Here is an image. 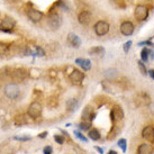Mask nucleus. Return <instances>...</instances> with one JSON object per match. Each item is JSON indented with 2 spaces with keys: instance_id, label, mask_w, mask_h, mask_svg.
Masks as SVG:
<instances>
[{
  "instance_id": "f257e3e1",
  "label": "nucleus",
  "mask_w": 154,
  "mask_h": 154,
  "mask_svg": "<svg viewBox=\"0 0 154 154\" xmlns=\"http://www.w3.org/2000/svg\"><path fill=\"white\" fill-rule=\"evenodd\" d=\"M5 94L9 99H17L20 94V89L16 83H8L5 87Z\"/></svg>"
},
{
  "instance_id": "f03ea898",
  "label": "nucleus",
  "mask_w": 154,
  "mask_h": 154,
  "mask_svg": "<svg viewBox=\"0 0 154 154\" xmlns=\"http://www.w3.org/2000/svg\"><path fill=\"white\" fill-rule=\"evenodd\" d=\"M94 33L98 35V36H103V35H106L109 32L110 25L107 22H105V20H99L94 25Z\"/></svg>"
},
{
  "instance_id": "7ed1b4c3",
  "label": "nucleus",
  "mask_w": 154,
  "mask_h": 154,
  "mask_svg": "<svg viewBox=\"0 0 154 154\" xmlns=\"http://www.w3.org/2000/svg\"><path fill=\"white\" fill-rule=\"evenodd\" d=\"M27 114L32 118H37V117H39L41 114H42V105L39 103H37V101L32 103L29 105V107H28Z\"/></svg>"
},
{
  "instance_id": "20e7f679",
  "label": "nucleus",
  "mask_w": 154,
  "mask_h": 154,
  "mask_svg": "<svg viewBox=\"0 0 154 154\" xmlns=\"http://www.w3.org/2000/svg\"><path fill=\"white\" fill-rule=\"evenodd\" d=\"M147 16H149V9L146 8L145 6H143V5L136 6V8H135V18L137 20H140V22L145 20Z\"/></svg>"
},
{
  "instance_id": "39448f33",
  "label": "nucleus",
  "mask_w": 154,
  "mask_h": 154,
  "mask_svg": "<svg viewBox=\"0 0 154 154\" xmlns=\"http://www.w3.org/2000/svg\"><path fill=\"white\" fill-rule=\"evenodd\" d=\"M16 25V22L14 20V18L11 17H6L4 18L1 23H0V27H1V30L4 32H10Z\"/></svg>"
},
{
  "instance_id": "423d86ee",
  "label": "nucleus",
  "mask_w": 154,
  "mask_h": 154,
  "mask_svg": "<svg viewBox=\"0 0 154 154\" xmlns=\"http://www.w3.org/2000/svg\"><path fill=\"white\" fill-rule=\"evenodd\" d=\"M120 33L124 35V36H129L134 33V25L132 22H123L120 25Z\"/></svg>"
},
{
  "instance_id": "0eeeda50",
  "label": "nucleus",
  "mask_w": 154,
  "mask_h": 154,
  "mask_svg": "<svg viewBox=\"0 0 154 154\" xmlns=\"http://www.w3.org/2000/svg\"><path fill=\"white\" fill-rule=\"evenodd\" d=\"M48 25L53 29H57L62 25V19H61V17L57 14H52L51 16L48 17Z\"/></svg>"
},
{
  "instance_id": "6e6552de",
  "label": "nucleus",
  "mask_w": 154,
  "mask_h": 154,
  "mask_svg": "<svg viewBox=\"0 0 154 154\" xmlns=\"http://www.w3.org/2000/svg\"><path fill=\"white\" fill-rule=\"evenodd\" d=\"M27 16L32 22H39L43 18V14L37 9H29L27 11Z\"/></svg>"
},
{
  "instance_id": "1a4fd4ad",
  "label": "nucleus",
  "mask_w": 154,
  "mask_h": 154,
  "mask_svg": "<svg viewBox=\"0 0 154 154\" xmlns=\"http://www.w3.org/2000/svg\"><path fill=\"white\" fill-rule=\"evenodd\" d=\"M83 78H85L83 72L79 71V70H73L72 72L70 73V80L74 83H80L83 80Z\"/></svg>"
},
{
  "instance_id": "9d476101",
  "label": "nucleus",
  "mask_w": 154,
  "mask_h": 154,
  "mask_svg": "<svg viewBox=\"0 0 154 154\" xmlns=\"http://www.w3.org/2000/svg\"><path fill=\"white\" fill-rule=\"evenodd\" d=\"M91 13L89 11H82V13L79 14L78 16V20L81 25H88L90 22H91Z\"/></svg>"
},
{
  "instance_id": "9b49d317",
  "label": "nucleus",
  "mask_w": 154,
  "mask_h": 154,
  "mask_svg": "<svg viewBox=\"0 0 154 154\" xmlns=\"http://www.w3.org/2000/svg\"><path fill=\"white\" fill-rule=\"evenodd\" d=\"M27 75H28V72L26 70H24V69H17L13 73L14 80H16V81H22V80L27 78Z\"/></svg>"
},
{
  "instance_id": "f8f14e48",
  "label": "nucleus",
  "mask_w": 154,
  "mask_h": 154,
  "mask_svg": "<svg viewBox=\"0 0 154 154\" xmlns=\"http://www.w3.org/2000/svg\"><path fill=\"white\" fill-rule=\"evenodd\" d=\"M142 136L147 141H153L154 140V127L153 126H146L142 132Z\"/></svg>"
},
{
  "instance_id": "ddd939ff",
  "label": "nucleus",
  "mask_w": 154,
  "mask_h": 154,
  "mask_svg": "<svg viewBox=\"0 0 154 154\" xmlns=\"http://www.w3.org/2000/svg\"><path fill=\"white\" fill-rule=\"evenodd\" d=\"M111 117H112V119H123L124 118V110H123V108L120 107V106H116L112 109V111H111Z\"/></svg>"
},
{
  "instance_id": "4468645a",
  "label": "nucleus",
  "mask_w": 154,
  "mask_h": 154,
  "mask_svg": "<svg viewBox=\"0 0 154 154\" xmlns=\"http://www.w3.org/2000/svg\"><path fill=\"white\" fill-rule=\"evenodd\" d=\"M68 42L72 46L74 47H79V45L81 44V39L79 38V36L75 34H73V33H70V34L68 35Z\"/></svg>"
},
{
  "instance_id": "2eb2a0df",
  "label": "nucleus",
  "mask_w": 154,
  "mask_h": 154,
  "mask_svg": "<svg viewBox=\"0 0 154 154\" xmlns=\"http://www.w3.org/2000/svg\"><path fill=\"white\" fill-rule=\"evenodd\" d=\"M75 63H77L78 65H80L83 70H86V71H88V70H90L91 69V62H90V60H88V59H77L75 60Z\"/></svg>"
},
{
  "instance_id": "dca6fc26",
  "label": "nucleus",
  "mask_w": 154,
  "mask_h": 154,
  "mask_svg": "<svg viewBox=\"0 0 154 154\" xmlns=\"http://www.w3.org/2000/svg\"><path fill=\"white\" fill-rule=\"evenodd\" d=\"M118 77V71L116 69H108L105 71V78L108 80H115Z\"/></svg>"
},
{
  "instance_id": "f3484780",
  "label": "nucleus",
  "mask_w": 154,
  "mask_h": 154,
  "mask_svg": "<svg viewBox=\"0 0 154 154\" xmlns=\"http://www.w3.org/2000/svg\"><path fill=\"white\" fill-rule=\"evenodd\" d=\"M153 147L150 144H142L138 147V154H152Z\"/></svg>"
},
{
  "instance_id": "a211bd4d",
  "label": "nucleus",
  "mask_w": 154,
  "mask_h": 154,
  "mask_svg": "<svg viewBox=\"0 0 154 154\" xmlns=\"http://www.w3.org/2000/svg\"><path fill=\"white\" fill-rule=\"evenodd\" d=\"M78 106H79V103H78L77 99L71 98L66 101V108H68L69 111H75L77 110Z\"/></svg>"
},
{
  "instance_id": "6ab92c4d",
  "label": "nucleus",
  "mask_w": 154,
  "mask_h": 154,
  "mask_svg": "<svg viewBox=\"0 0 154 154\" xmlns=\"http://www.w3.org/2000/svg\"><path fill=\"white\" fill-rule=\"evenodd\" d=\"M89 53L92 55H103L105 54V48L103 46H96L89 48Z\"/></svg>"
},
{
  "instance_id": "aec40b11",
  "label": "nucleus",
  "mask_w": 154,
  "mask_h": 154,
  "mask_svg": "<svg viewBox=\"0 0 154 154\" xmlns=\"http://www.w3.org/2000/svg\"><path fill=\"white\" fill-rule=\"evenodd\" d=\"M150 52L151 50L150 48H143L141 52V59L143 62H147V61L150 60Z\"/></svg>"
},
{
  "instance_id": "412c9836",
  "label": "nucleus",
  "mask_w": 154,
  "mask_h": 154,
  "mask_svg": "<svg viewBox=\"0 0 154 154\" xmlns=\"http://www.w3.org/2000/svg\"><path fill=\"white\" fill-rule=\"evenodd\" d=\"M89 138L90 140H92V141H98V140H100V133L97 131V129H91V131H89Z\"/></svg>"
},
{
  "instance_id": "4be33fe9",
  "label": "nucleus",
  "mask_w": 154,
  "mask_h": 154,
  "mask_svg": "<svg viewBox=\"0 0 154 154\" xmlns=\"http://www.w3.org/2000/svg\"><path fill=\"white\" fill-rule=\"evenodd\" d=\"M15 123H16L17 125H25L28 123V120H27V117H26V116L19 115L15 118Z\"/></svg>"
},
{
  "instance_id": "5701e85b",
  "label": "nucleus",
  "mask_w": 154,
  "mask_h": 154,
  "mask_svg": "<svg viewBox=\"0 0 154 154\" xmlns=\"http://www.w3.org/2000/svg\"><path fill=\"white\" fill-rule=\"evenodd\" d=\"M91 112H92V108L90 107V106H88V107H86L83 109V111H82V117L83 118H90V119H92Z\"/></svg>"
},
{
  "instance_id": "b1692460",
  "label": "nucleus",
  "mask_w": 154,
  "mask_h": 154,
  "mask_svg": "<svg viewBox=\"0 0 154 154\" xmlns=\"http://www.w3.org/2000/svg\"><path fill=\"white\" fill-rule=\"evenodd\" d=\"M137 65H138V69H140V72L143 74V75H146L147 74V70H146V68H145V64H144V62L143 61H138L137 62Z\"/></svg>"
},
{
  "instance_id": "393cba45",
  "label": "nucleus",
  "mask_w": 154,
  "mask_h": 154,
  "mask_svg": "<svg viewBox=\"0 0 154 154\" xmlns=\"http://www.w3.org/2000/svg\"><path fill=\"white\" fill-rule=\"evenodd\" d=\"M90 126H91L90 123H88V122H82V123H80V125H79V128L81 129V131H88V129L90 128Z\"/></svg>"
},
{
  "instance_id": "a878e982",
  "label": "nucleus",
  "mask_w": 154,
  "mask_h": 154,
  "mask_svg": "<svg viewBox=\"0 0 154 154\" xmlns=\"http://www.w3.org/2000/svg\"><path fill=\"white\" fill-rule=\"evenodd\" d=\"M118 146L123 150V152H126V149H127V147H126V140H125V138L119 140V141H118Z\"/></svg>"
},
{
  "instance_id": "bb28decb",
  "label": "nucleus",
  "mask_w": 154,
  "mask_h": 154,
  "mask_svg": "<svg viewBox=\"0 0 154 154\" xmlns=\"http://www.w3.org/2000/svg\"><path fill=\"white\" fill-rule=\"evenodd\" d=\"M14 140L20 141V142H26V141H29L30 136H28V135H26V136H15L14 137Z\"/></svg>"
},
{
  "instance_id": "cd10ccee",
  "label": "nucleus",
  "mask_w": 154,
  "mask_h": 154,
  "mask_svg": "<svg viewBox=\"0 0 154 154\" xmlns=\"http://www.w3.org/2000/svg\"><path fill=\"white\" fill-rule=\"evenodd\" d=\"M133 42L132 41H127L126 43L124 44V46H123V48H124V52L125 53H128V51L131 50V46H132Z\"/></svg>"
},
{
  "instance_id": "c85d7f7f",
  "label": "nucleus",
  "mask_w": 154,
  "mask_h": 154,
  "mask_svg": "<svg viewBox=\"0 0 154 154\" xmlns=\"http://www.w3.org/2000/svg\"><path fill=\"white\" fill-rule=\"evenodd\" d=\"M74 135L79 138V140H81L82 142H88V140H87V137H85L83 135H82L80 132H78V131H74Z\"/></svg>"
},
{
  "instance_id": "c756f323",
  "label": "nucleus",
  "mask_w": 154,
  "mask_h": 154,
  "mask_svg": "<svg viewBox=\"0 0 154 154\" xmlns=\"http://www.w3.org/2000/svg\"><path fill=\"white\" fill-rule=\"evenodd\" d=\"M54 141L57 143V144H63L64 143V138L61 135H54Z\"/></svg>"
},
{
  "instance_id": "7c9ffc66",
  "label": "nucleus",
  "mask_w": 154,
  "mask_h": 154,
  "mask_svg": "<svg viewBox=\"0 0 154 154\" xmlns=\"http://www.w3.org/2000/svg\"><path fill=\"white\" fill-rule=\"evenodd\" d=\"M52 152H53V149L51 146H45L44 147V154H52Z\"/></svg>"
},
{
  "instance_id": "2f4dec72",
  "label": "nucleus",
  "mask_w": 154,
  "mask_h": 154,
  "mask_svg": "<svg viewBox=\"0 0 154 154\" xmlns=\"http://www.w3.org/2000/svg\"><path fill=\"white\" fill-rule=\"evenodd\" d=\"M149 74H150V77L152 78V79H154V70H150V71H149Z\"/></svg>"
},
{
  "instance_id": "473e14b6",
  "label": "nucleus",
  "mask_w": 154,
  "mask_h": 154,
  "mask_svg": "<svg viewBox=\"0 0 154 154\" xmlns=\"http://www.w3.org/2000/svg\"><path fill=\"white\" fill-rule=\"evenodd\" d=\"M47 136V132H44V133H42V134H39V137L41 138H44V137H46Z\"/></svg>"
},
{
  "instance_id": "72a5a7b5",
  "label": "nucleus",
  "mask_w": 154,
  "mask_h": 154,
  "mask_svg": "<svg viewBox=\"0 0 154 154\" xmlns=\"http://www.w3.org/2000/svg\"><path fill=\"white\" fill-rule=\"evenodd\" d=\"M96 149H97V151H98L99 153H100V154H103V149H100V147H96Z\"/></svg>"
},
{
  "instance_id": "f704fd0d",
  "label": "nucleus",
  "mask_w": 154,
  "mask_h": 154,
  "mask_svg": "<svg viewBox=\"0 0 154 154\" xmlns=\"http://www.w3.org/2000/svg\"><path fill=\"white\" fill-rule=\"evenodd\" d=\"M108 154H117V153H116L115 151H109V153Z\"/></svg>"
},
{
  "instance_id": "c9c22d12",
  "label": "nucleus",
  "mask_w": 154,
  "mask_h": 154,
  "mask_svg": "<svg viewBox=\"0 0 154 154\" xmlns=\"http://www.w3.org/2000/svg\"><path fill=\"white\" fill-rule=\"evenodd\" d=\"M14 1H18V0H14Z\"/></svg>"
}]
</instances>
